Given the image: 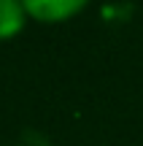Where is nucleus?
<instances>
[{"instance_id":"obj_1","label":"nucleus","mask_w":143,"mask_h":146,"mask_svg":"<svg viewBox=\"0 0 143 146\" xmlns=\"http://www.w3.org/2000/svg\"><path fill=\"white\" fill-rule=\"evenodd\" d=\"M86 8L84 0H24V11L38 25H62Z\"/></svg>"},{"instance_id":"obj_2","label":"nucleus","mask_w":143,"mask_h":146,"mask_svg":"<svg viewBox=\"0 0 143 146\" xmlns=\"http://www.w3.org/2000/svg\"><path fill=\"white\" fill-rule=\"evenodd\" d=\"M30 22L22 0H0V41L16 38Z\"/></svg>"}]
</instances>
